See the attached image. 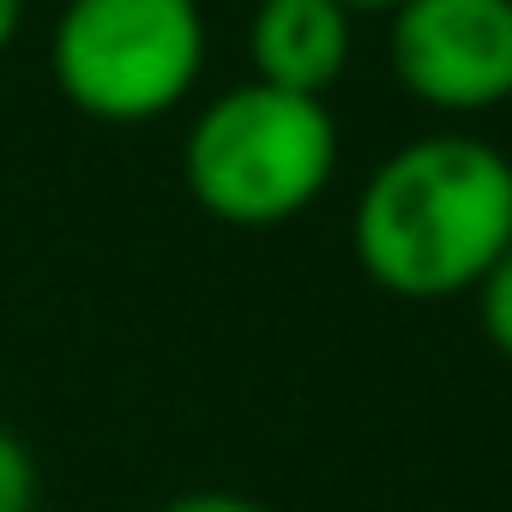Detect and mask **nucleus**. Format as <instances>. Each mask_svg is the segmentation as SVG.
I'll list each match as a JSON object with an SVG mask.
<instances>
[{"label":"nucleus","instance_id":"obj_1","mask_svg":"<svg viewBox=\"0 0 512 512\" xmlns=\"http://www.w3.org/2000/svg\"><path fill=\"white\" fill-rule=\"evenodd\" d=\"M350 235L386 296H470L512 247V157L476 133L410 139L362 181Z\"/></svg>","mask_w":512,"mask_h":512},{"label":"nucleus","instance_id":"obj_2","mask_svg":"<svg viewBox=\"0 0 512 512\" xmlns=\"http://www.w3.org/2000/svg\"><path fill=\"white\" fill-rule=\"evenodd\" d=\"M338 169V121L326 97H296L278 85H235L199 109L181 175L199 211L235 229H278L302 217Z\"/></svg>","mask_w":512,"mask_h":512},{"label":"nucleus","instance_id":"obj_3","mask_svg":"<svg viewBox=\"0 0 512 512\" xmlns=\"http://www.w3.org/2000/svg\"><path fill=\"white\" fill-rule=\"evenodd\" d=\"M49 67L73 109L115 127L157 121L205 67V13L199 0H67Z\"/></svg>","mask_w":512,"mask_h":512},{"label":"nucleus","instance_id":"obj_4","mask_svg":"<svg viewBox=\"0 0 512 512\" xmlns=\"http://www.w3.org/2000/svg\"><path fill=\"white\" fill-rule=\"evenodd\" d=\"M392 73L428 109L476 115L512 97V0H404Z\"/></svg>","mask_w":512,"mask_h":512},{"label":"nucleus","instance_id":"obj_5","mask_svg":"<svg viewBox=\"0 0 512 512\" xmlns=\"http://www.w3.org/2000/svg\"><path fill=\"white\" fill-rule=\"evenodd\" d=\"M247 55L260 85L326 97L350 67V13L338 0H260L247 25Z\"/></svg>","mask_w":512,"mask_h":512},{"label":"nucleus","instance_id":"obj_6","mask_svg":"<svg viewBox=\"0 0 512 512\" xmlns=\"http://www.w3.org/2000/svg\"><path fill=\"white\" fill-rule=\"evenodd\" d=\"M476 296V320H482V338L512 362V247L488 266V278L470 290Z\"/></svg>","mask_w":512,"mask_h":512},{"label":"nucleus","instance_id":"obj_7","mask_svg":"<svg viewBox=\"0 0 512 512\" xmlns=\"http://www.w3.org/2000/svg\"><path fill=\"white\" fill-rule=\"evenodd\" d=\"M0 512H37V458L13 428H0Z\"/></svg>","mask_w":512,"mask_h":512},{"label":"nucleus","instance_id":"obj_8","mask_svg":"<svg viewBox=\"0 0 512 512\" xmlns=\"http://www.w3.org/2000/svg\"><path fill=\"white\" fill-rule=\"evenodd\" d=\"M157 512H272V506L253 494H235V488H187V494L163 500Z\"/></svg>","mask_w":512,"mask_h":512},{"label":"nucleus","instance_id":"obj_9","mask_svg":"<svg viewBox=\"0 0 512 512\" xmlns=\"http://www.w3.org/2000/svg\"><path fill=\"white\" fill-rule=\"evenodd\" d=\"M19 25H25V0H0V55L13 49V37H19Z\"/></svg>","mask_w":512,"mask_h":512},{"label":"nucleus","instance_id":"obj_10","mask_svg":"<svg viewBox=\"0 0 512 512\" xmlns=\"http://www.w3.org/2000/svg\"><path fill=\"white\" fill-rule=\"evenodd\" d=\"M338 7H344V13H398L404 0H338Z\"/></svg>","mask_w":512,"mask_h":512}]
</instances>
